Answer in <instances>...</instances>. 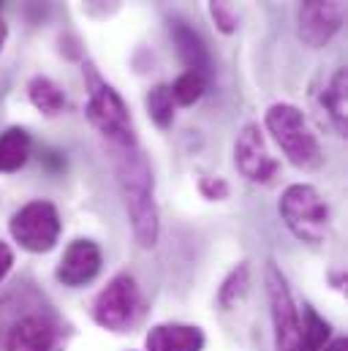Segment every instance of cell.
I'll list each match as a JSON object with an SVG mask.
<instances>
[{
    "mask_svg": "<svg viewBox=\"0 0 348 351\" xmlns=\"http://www.w3.org/2000/svg\"><path fill=\"white\" fill-rule=\"evenodd\" d=\"M114 169H117V185L123 193V204H125L134 237L142 248H153L161 232L153 169L147 158L139 153V147L114 150Z\"/></svg>",
    "mask_w": 348,
    "mask_h": 351,
    "instance_id": "1",
    "label": "cell"
},
{
    "mask_svg": "<svg viewBox=\"0 0 348 351\" xmlns=\"http://www.w3.org/2000/svg\"><path fill=\"white\" fill-rule=\"evenodd\" d=\"M87 120L92 123V128L112 145V150H125V147H136V131L128 114L125 101L117 95V90L106 85L92 66H87Z\"/></svg>",
    "mask_w": 348,
    "mask_h": 351,
    "instance_id": "2",
    "label": "cell"
},
{
    "mask_svg": "<svg viewBox=\"0 0 348 351\" xmlns=\"http://www.w3.org/2000/svg\"><path fill=\"white\" fill-rule=\"evenodd\" d=\"M266 131L283 150V156L299 167V169H313L321 164V147L316 134L310 131L305 114L294 104H272L264 114Z\"/></svg>",
    "mask_w": 348,
    "mask_h": 351,
    "instance_id": "3",
    "label": "cell"
},
{
    "mask_svg": "<svg viewBox=\"0 0 348 351\" xmlns=\"http://www.w3.org/2000/svg\"><path fill=\"white\" fill-rule=\"evenodd\" d=\"M288 232L302 243H321L330 226V207L313 185H288L277 204Z\"/></svg>",
    "mask_w": 348,
    "mask_h": 351,
    "instance_id": "4",
    "label": "cell"
},
{
    "mask_svg": "<svg viewBox=\"0 0 348 351\" xmlns=\"http://www.w3.org/2000/svg\"><path fill=\"white\" fill-rule=\"evenodd\" d=\"M145 311L142 302V291L136 286V280L131 275H114L106 289L98 294L95 305H92V319L98 327L109 330V332H125L128 327H134L139 322Z\"/></svg>",
    "mask_w": 348,
    "mask_h": 351,
    "instance_id": "5",
    "label": "cell"
},
{
    "mask_svg": "<svg viewBox=\"0 0 348 351\" xmlns=\"http://www.w3.org/2000/svg\"><path fill=\"white\" fill-rule=\"evenodd\" d=\"M11 237L19 243V248L30 254H47L55 248L60 237V215L52 202H30L22 210L14 213L11 223Z\"/></svg>",
    "mask_w": 348,
    "mask_h": 351,
    "instance_id": "6",
    "label": "cell"
},
{
    "mask_svg": "<svg viewBox=\"0 0 348 351\" xmlns=\"http://www.w3.org/2000/svg\"><path fill=\"white\" fill-rule=\"evenodd\" d=\"M266 297L275 327V351H299V313L277 264H266Z\"/></svg>",
    "mask_w": 348,
    "mask_h": 351,
    "instance_id": "7",
    "label": "cell"
},
{
    "mask_svg": "<svg viewBox=\"0 0 348 351\" xmlns=\"http://www.w3.org/2000/svg\"><path fill=\"white\" fill-rule=\"evenodd\" d=\"M343 27V0H299V38L321 49Z\"/></svg>",
    "mask_w": 348,
    "mask_h": 351,
    "instance_id": "8",
    "label": "cell"
},
{
    "mask_svg": "<svg viewBox=\"0 0 348 351\" xmlns=\"http://www.w3.org/2000/svg\"><path fill=\"white\" fill-rule=\"evenodd\" d=\"M234 164L240 175L251 182H269L277 175V161L269 156L259 125L248 123L234 142Z\"/></svg>",
    "mask_w": 348,
    "mask_h": 351,
    "instance_id": "9",
    "label": "cell"
},
{
    "mask_svg": "<svg viewBox=\"0 0 348 351\" xmlns=\"http://www.w3.org/2000/svg\"><path fill=\"white\" fill-rule=\"evenodd\" d=\"M63 330L58 322L47 316H25L19 319L5 338L8 351H60Z\"/></svg>",
    "mask_w": 348,
    "mask_h": 351,
    "instance_id": "10",
    "label": "cell"
},
{
    "mask_svg": "<svg viewBox=\"0 0 348 351\" xmlns=\"http://www.w3.org/2000/svg\"><path fill=\"white\" fill-rule=\"evenodd\" d=\"M101 248L92 240H74L58 264V280L63 286H85L101 272Z\"/></svg>",
    "mask_w": 348,
    "mask_h": 351,
    "instance_id": "11",
    "label": "cell"
},
{
    "mask_svg": "<svg viewBox=\"0 0 348 351\" xmlns=\"http://www.w3.org/2000/svg\"><path fill=\"white\" fill-rule=\"evenodd\" d=\"M169 33H172L177 55L185 63V69L190 74H199L201 80L210 82V77H212V60H210V49L204 44V38L188 22H182V19H172L169 22Z\"/></svg>",
    "mask_w": 348,
    "mask_h": 351,
    "instance_id": "12",
    "label": "cell"
},
{
    "mask_svg": "<svg viewBox=\"0 0 348 351\" xmlns=\"http://www.w3.org/2000/svg\"><path fill=\"white\" fill-rule=\"evenodd\" d=\"M204 332L190 324H158L147 332V351H201Z\"/></svg>",
    "mask_w": 348,
    "mask_h": 351,
    "instance_id": "13",
    "label": "cell"
},
{
    "mask_svg": "<svg viewBox=\"0 0 348 351\" xmlns=\"http://www.w3.org/2000/svg\"><path fill=\"white\" fill-rule=\"evenodd\" d=\"M30 134L25 128H8L0 134V172H16L30 158Z\"/></svg>",
    "mask_w": 348,
    "mask_h": 351,
    "instance_id": "14",
    "label": "cell"
},
{
    "mask_svg": "<svg viewBox=\"0 0 348 351\" xmlns=\"http://www.w3.org/2000/svg\"><path fill=\"white\" fill-rule=\"evenodd\" d=\"M27 98H30V104H33L41 114H47V117L60 114L63 106H66L63 90L58 88L49 77H33V80L27 82Z\"/></svg>",
    "mask_w": 348,
    "mask_h": 351,
    "instance_id": "15",
    "label": "cell"
},
{
    "mask_svg": "<svg viewBox=\"0 0 348 351\" xmlns=\"http://www.w3.org/2000/svg\"><path fill=\"white\" fill-rule=\"evenodd\" d=\"M346 90H348V77H346V69H338L335 77L330 80V88L324 90L321 95V104L327 106L335 128L340 136L348 134V117H346Z\"/></svg>",
    "mask_w": 348,
    "mask_h": 351,
    "instance_id": "16",
    "label": "cell"
},
{
    "mask_svg": "<svg viewBox=\"0 0 348 351\" xmlns=\"http://www.w3.org/2000/svg\"><path fill=\"white\" fill-rule=\"evenodd\" d=\"M327 341H330V324L313 308H305V316L299 322V351H321Z\"/></svg>",
    "mask_w": 348,
    "mask_h": 351,
    "instance_id": "17",
    "label": "cell"
},
{
    "mask_svg": "<svg viewBox=\"0 0 348 351\" xmlns=\"http://www.w3.org/2000/svg\"><path fill=\"white\" fill-rule=\"evenodd\" d=\"M248 283H251V269H248V264H240L237 269H232L229 278L223 280L221 291H218V302H221V308H223V311L234 308V305L245 297Z\"/></svg>",
    "mask_w": 348,
    "mask_h": 351,
    "instance_id": "18",
    "label": "cell"
},
{
    "mask_svg": "<svg viewBox=\"0 0 348 351\" xmlns=\"http://www.w3.org/2000/svg\"><path fill=\"white\" fill-rule=\"evenodd\" d=\"M147 112L158 128H169L174 123V98L169 85H156L147 93Z\"/></svg>",
    "mask_w": 348,
    "mask_h": 351,
    "instance_id": "19",
    "label": "cell"
},
{
    "mask_svg": "<svg viewBox=\"0 0 348 351\" xmlns=\"http://www.w3.org/2000/svg\"><path fill=\"white\" fill-rule=\"evenodd\" d=\"M169 90H172L174 104H179V106H190V104H196V101L204 95L207 80H201L199 74L185 71V74H179V77L174 80V85Z\"/></svg>",
    "mask_w": 348,
    "mask_h": 351,
    "instance_id": "20",
    "label": "cell"
},
{
    "mask_svg": "<svg viewBox=\"0 0 348 351\" xmlns=\"http://www.w3.org/2000/svg\"><path fill=\"white\" fill-rule=\"evenodd\" d=\"M210 16L215 22V27L221 33H234L237 30V8H234V0H210Z\"/></svg>",
    "mask_w": 348,
    "mask_h": 351,
    "instance_id": "21",
    "label": "cell"
},
{
    "mask_svg": "<svg viewBox=\"0 0 348 351\" xmlns=\"http://www.w3.org/2000/svg\"><path fill=\"white\" fill-rule=\"evenodd\" d=\"M199 191H201L207 199H212V202H221V199L229 196V185H226L223 177H201Z\"/></svg>",
    "mask_w": 348,
    "mask_h": 351,
    "instance_id": "22",
    "label": "cell"
},
{
    "mask_svg": "<svg viewBox=\"0 0 348 351\" xmlns=\"http://www.w3.org/2000/svg\"><path fill=\"white\" fill-rule=\"evenodd\" d=\"M11 264H14V254H11V248H8L5 243H0V280L8 275Z\"/></svg>",
    "mask_w": 348,
    "mask_h": 351,
    "instance_id": "23",
    "label": "cell"
},
{
    "mask_svg": "<svg viewBox=\"0 0 348 351\" xmlns=\"http://www.w3.org/2000/svg\"><path fill=\"white\" fill-rule=\"evenodd\" d=\"M321 351H348V343H346V338H335L332 343H327Z\"/></svg>",
    "mask_w": 348,
    "mask_h": 351,
    "instance_id": "24",
    "label": "cell"
},
{
    "mask_svg": "<svg viewBox=\"0 0 348 351\" xmlns=\"http://www.w3.org/2000/svg\"><path fill=\"white\" fill-rule=\"evenodd\" d=\"M5 38H8V27H5V22L0 19V52H3V47H5Z\"/></svg>",
    "mask_w": 348,
    "mask_h": 351,
    "instance_id": "25",
    "label": "cell"
}]
</instances>
